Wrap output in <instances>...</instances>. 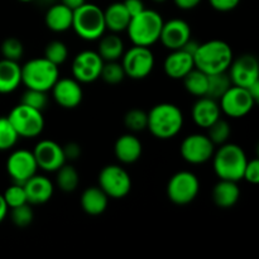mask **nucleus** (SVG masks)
Returning a JSON list of instances; mask_svg holds the SVG:
<instances>
[{
	"label": "nucleus",
	"instance_id": "nucleus-1",
	"mask_svg": "<svg viewBox=\"0 0 259 259\" xmlns=\"http://www.w3.org/2000/svg\"><path fill=\"white\" fill-rule=\"evenodd\" d=\"M147 129L157 139H172L184 126V114L177 105L171 103H159L147 113Z\"/></svg>",
	"mask_w": 259,
	"mask_h": 259
},
{
	"label": "nucleus",
	"instance_id": "nucleus-2",
	"mask_svg": "<svg viewBox=\"0 0 259 259\" xmlns=\"http://www.w3.org/2000/svg\"><path fill=\"white\" fill-rule=\"evenodd\" d=\"M233 58L234 53L232 47L222 39L199 43V47L194 53L195 67L206 75L228 71Z\"/></svg>",
	"mask_w": 259,
	"mask_h": 259
},
{
	"label": "nucleus",
	"instance_id": "nucleus-3",
	"mask_svg": "<svg viewBox=\"0 0 259 259\" xmlns=\"http://www.w3.org/2000/svg\"><path fill=\"white\" fill-rule=\"evenodd\" d=\"M212 169L219 180L239 182L247 166V154L244 149L235 143H227L219 146L212 154Z\"/></svg>",
	"mask_w": 259,
	"mask_h": 259
},
{
	"label": "nucleus",
	"instance_id": "nucleus-4",
	"mask_svg": "<svg viewBox=\"0 0 259 259\" xmlns=\"http://www.w3.org/2000/svg\"><path fill=\"white\" fill-rule=\"evenodd\" d=\"M163 18L153 9H144L131 18L126 33L134 46L151 47L159 40Z\"/></svg>",
	"mask_w": 259,
	"mask_h": 259
},
{
	"label": "nucleus",
	"instance_id": "nucleus-5",
	"mask_svg": "<svg viewBox=\"0 0 259 259\" xmlns=\"http://www.w3.org/2000/svg\"><path fill=\"white\" fill-rule=\"evenodd\" d=\"M72 29L81 39L88 42L98 40L106 32L104 10L93 3L82 4L73 10Z\"/></svg>",
	"mask_w": 259,
	"mask_h": 259
},
{
	"label": "nucleus",
	"instance_id": "nucleus-6",
	"mask_svg": "<svg viewBox=\"0 0 259 259\" xmlns=\"http://www.w3.org/2000/svg\"><path fill=\"white\" fill-rule=\"evenodd\" d=\"M58 78V66L50 62L45 57L32 58L22 66V83L27 89L48 93Z\"/></svg>",
	"mask_w": 259,
	"mask_h": 259
},
{
	"label": "nucleus",
	"instance_id": "nucleus-7",
	"mask_svg": "<svg viewBox=\"0 0 259 259\" xmlns=\"http://www.w3.org/2000/svg\"><path fill=\"white\" fill-rule=\"evenodd\" d=\"M8 119L19 138L32 139L40 136L45 129L43 111L33 109L25 104L19 103L10 110Z\"/></svg>",
	"mask_w": 259,
	"mask_h": 259
},
{
	"label": "nucleus",
	"instance_id": "nucleus-8",
	"mask_svg": "<svg viewBox=\"0 0 259 259\" xmlns=\"http://www.w3.org/2000/svg\"><path fill=\"white\" fill-rule=\"evenodd\" d=\"M167 197L179 206H185L194 201L200 192L199 177L191 171L176 172L167 184Z\"/></svg>",
	"mask_w": 259,
	"mask_h": 259
},
{
	"label": "nucleus",
	"instance_id": "nucleus-9",
	"mask_svg": "<svg viewBox=\"0 0 259 259\" xmlns=\"http://www.w3.org/2000/svg\"><path fill=\"white\" fill-rule=\"evenodd\" d=\"M120 60L125 76L132 80H143L148 77L156 63L151 48L134 45L128 51H124Z\"/></svg>",
	"mask_w": 259,
	"mask_h": 259
},
{
	"label": "nucleus",
	"instance_id": "nucleus-10",
	"mask_svg": "<svg viewBox=\"0 0 259 259\" xmlns=\"http://www.w3.org/2000/svg\"><path fill=\"white\" fill-rule=\"evenodd\" d=\"M99 187L109 199H124L132 190V179L125 168L119 164H108L99 174Z\"/></svg>",
	"mask_w": 259,
	"mask_h": 259
},
{
	"label": "nucleus",
	"instance_id": "nucleus-11",
	"mask_svg": "<svg viewBox=\"0 0 259 259\" xmlns=\"http://www.w3.org/2000/svg\"><path fill=\"white\" fill-rule=\"evenodd\" d=\"M218 103L222 113L232 119H240L248 115L257 104L247 89L235 85L230 86Z\"/></svg>",
	"mask_w": 259,
	"mask_h": 259
},
{
	"label": "nucleus",
	"instance_id": "nucleus-12",
	"mask_svg": "<svg viewBox=\"0 0 259 259\" xmlns=\"http://www.w3.org/2000/svg\"><path fill=\"white\" fill-rule=\"evenodd\" d=\"M215 146L206 134L194 133L185 137L180 146V153L185 162L194 166L204 164L212 158Z\"/></svg>",
	"mask_w": 259,
	"mask_h": 259
},
{
	"label": "nucleus",
	"instance_id": "nucleus-13",
	"mask_svg": "<svg viewBox=\"0 0 259 259\" xmlns=\"http://www.w3.org/2000/svg\"><path fill=\"white\" fill-rule=\"evenodd\" d=\"M104 60L96 51L85 50L73 57L71 63L72 77L80 83H93L100 78Z\"/></svg>",
	"mask_w": 259,
	"mask_h": 259
},
{
	"label": "nucleus",
	"instance_id": "nucleus-14",
	"mask_svg": "<svg viewBox=\"0 0 259 259\" xmlns=\"http://www.w3.org/2000/svg\"><path fill=\"white\" fill-rule=\"evenodd\" d=\"M232 83L235 86L248 89L259 80V63L257 57L250 53H244L238 58H233L228 68Z\"/></svg>",
	"mask_w": 259,
	"mask_h": 259
},
{
	"label": "nucleus",
	"instance_id": "nucleus-15",
	"mask_svg": "<svg viewBox=\"0 0 259 259\" xmlns=\"http://www.w3.org/2000/svg\"><path fill=\"white\" fill-rule=\"evenodd\" d=\"M38 171L37 162L32 151L15 149L9 154L7 159V172L13 182L24 184L25 181L34 176Z\"/></svg>",
	"mask_w": 259,
	"mask_h": 259
},
{
	"label": "nucleus",
	"instance_id": "nucleus-16",
	"mask_svg": "<svg viewBox=\"0 0 259 259\" xmlns=\"http://www.w3.org/2000/svg\"><path fill=\"white\" fill-rule=\"evenodd\" d=\"M32 152L35 162H37L38 169L50 172V174L56 172L67 162L65 158L62 146H60L57 142L52 141V139L39 141L35 144Z\"/></svg>",
	"mask_w": 259,
	"mask_h": 259
},
{
	"label": "nucleus",
	"instance_id": "nucleus-17",
	"mask_svg": "<svg viewBox=\"0 0 259 259\" xmlns=\"http://www.w3.org/2000/svg\"><path fill=\"white\" fill-rule=\"evenodd\" d=\"M51 93L53 100L63 109L77 108L83 99L81 83L73 77H60L51 89Z\"/></svg>",
	"mask_w": 259,
	"mask_h": 259
},
{
	"label": "nucleus",
	"instance_id": "nucleus-18",
	"mask_svg": "<svg viewBox=\"0 0 259 259\" xmlns=\"http://www.w3.org/2000/svg\"><path fill=\"white\" fill-rule=\"evenodd\" d=\"M190 39H191V27L186 20L175 18L169 19L168 22H163L159 42L167 50H180Z\"/></svg>",
	"mask_w": 259,
	"mask_h": 259
},
{
	"label": "nucleus",
	"instance_id": "nucleus-19",
	"mask_svg": "<svg viewBox=\"0 0 259 259\" xmlns=\"http://www.w3.org/2000/svg\"><path fill=\"white\" fill-rule=\"evenodd\" d=\"M194 68V56L184 48L171 51L163 61L164 73L172 80H182Z\"/></svg>",
	"mask_w": 259,
	"mask_h": 259
},
{
	"label": "nucleus",
	"instance_id": "nucleus-20",
	"mask_svg": "<svg viewBox=\"0 0 259 259\" xmlns=\"http://www.w3.org/2000/svg\"><path fill=\"white\" fill-rule=\"evenodd\" d=\"M191 118L199 128H209L212 123L222 118V110L218 100L207 96H201L197 99L192 105Z\"/></svg>",
	"mask_w": 259,
	"mask_h": 259
},
{
	"label": "nucleus",
	"instance_id": "nucleus-21",
	"mask_svg": "<svg viewBox=\"0 0 259 259\" xmlns=\"http://www.w3.org/2000/svg\"><path fill=\"white\" fill-rule=\"evenodd\" d=\"M27 195V201L30 205H43L50 201L55 192V186L48 177L37 175L30 177L23 184Z\"/></svg>",
	"mask_w": 259,
	"mask_h": 259
},
{
	"label": "nucleus",
	"instance_id": "nucleus-22",
	"mask_svg": "<svg viewBox=\"0 0 259 259\" xmlns=\"http://www.w3.org/2000/svg\"><path fill=\"white\" fill-rule=\"evenodd\" d=\"M143 153V146L134 133H125L119 137L114 144V154L123 164H133L139 161Z\"/></svg>",
	"mask_w": 259,
	"mask_h": 259
},
{
	"label": "nucleus",
	"instance_id": "nucleus-23",
	"mask_svg": "<svg viewBox=\"0 0 259 259\" xmlns=\"http://www.w3.org/2000/svg\"><path fill=\"white\" fill-rule=\"evenodd\" d=\"M73 10L62 3L50 5L45 15V23L50 30L55 33H63L72 29Z\"/></svg>",
	"mask_w": 259,
	"mask_h": 259
},
{
	"label": "nucleus",
	"instance_id": "nucleus-24",
	"mask_svg": "<svg viewBox=\"0 0 259 259\" xmlns=\"http://www.w3.org/2000/svg\"><path fill=\"white\" fill-rule=\"evenodd\" d=\"M211 197L214 204L220 209H230L235 206L240 199V189L238 182L219 180L212 187Z\"/></svg>",
	"mask_w": 259,
	"mask_h": 259
},
{
	"label": "nucleus",
	"instance_id": "nucleus-25",
	"mask_svg": "<svg viewBox=\"0 0 259 259\" xmlns=\"http://www.w3.org/2000/svg\"><path fill=\"white\" fill-rule=\"evenodd\" d=\"M80 205L88 215L99 217L108 209L109 197L99 186H90L81 194Z\"/></svg>",
	"mask_w": 259,
	"mask_h": 259
},
{
	"label": "nucleus",
	"instance_id": "nucleus-26",
	"mask_svg": "<svg viewBox=\"0 0 259 259\" xmlns=\"http://www.w3.org/2000/svg\"><path fill=\"white\" fill-rule=\"evenodd\" d=\"M22 83V66L18 61L0 60V94L7 95L17 90Z\"/></svg>",
	"mask_w": 259,
	"mask_h": 259
},
{
	"label": "nucleus",
	"instance_id": "nucleus-27",
	"mask_svg": "<svg viewBox=\"0 0 259 259\" xmlns=\"http://www.w3.org/2000/svg\"><path fill=\"white\" fill-rule=\"evenodd\" d=\"M132 15L126 10L123 2H116L109 5L104 10V19H105L106 29L113 33L125 32L131 22Z\"/></svg>",
	"mask_w": 259,
	"mask_h": 259
},
{
	"label": "nucleus",
	"instance_id": "nucleus-28",
	"mask_svg": "<svg viewBox=\"0 0 259 259\" xmlns=\"http://www.w3.org/2000/svg\"><path fill=\"white\" fill-rule=\"evenodd\" d=\"M99 46L96 52L100 55L104 62H109V61H119L124 53V42L118 33H109V34H104L99 38Z\"/></svg>",
	"mask_w": 259,
	"mask_h": 259
},
{
	"label": "nucleus",
	"instance_id": "nucleus-29",
	"mask_svg": "<svg viewBox=\"0 0 259 259\" xmlns=\"http://www.w3.org/2000/svg\"><path fill=\"white\" fill-rule=\"evenodd\" d=\"M56 184L62 192L71 194L76 191L80 184V175L72 164L65 163L56 171Z\"/></svg>",
	"mask_w": 259,
	"mask_h": 259
},
{
	"label": "nucleus",
	"instance_id": "nucleus-30",
	"mask_svg": "<svg viewBox=\"0 0 259 259\" xmlns=\"http://www.w3.org/2000/svg\"><path fill=\"white\" fill-rule=\"evenodd\" d=\"M184 86L185 90L192 96L196 98H201V96L206 95L207 91V75L202 71L197 70L196 67L194 70L190 71L184 78Z\"/></svg>",
	"mask_w": 259,
	"mask_h": 259
},
{
	"label": "nucleus",
	"instance_id": "nucleus-31",
	"mask_svg": "<svg viewBox=\"0 0 259 259\" xmlns=\"http://www.w3.org/2000/svg\"><path fill=\"white\" fill-rule=\"evenodd\" d=\"M232 85L233 83L229 75H228V71L207 75V91L205 96L219 100Z\"/></svg>",
	"mask_w": 259,
	"mask_h": 259
},
{
	"label": "nucleus",
	"instance_id": "nucleus-32",
	"mask_svg": "<svg viewBox=\"0 0 259 259\" xmlns=\"http://www.w3.org/2000/svg\"><path fill=\"white\" fill-rule=\"evenodd\" d=\"M124 125L128 129L131 133H141V132L146 131L147 123H148V115L147 111L142 110L139 108L131 109L124 115Z\"/></svg>",
	"mask_w": 259,
	"mask_h": 259
},
{
	"label": "nucleus",
	"instance_id": "nucleus-33",
	"mask_svg": "<svg viewBox=\"0 0 259 259\" xmlns=\"http://www.w3.org/2000/svg\"><path fill=\"white\" fill-rule=\"evenodd\" d=\"M206 131H207L206 136L209 137V139L214 143L215 147L227 143L230 134H232L230 124L228 123L225 119H222V118H219L215 123H212Z\"/></svg>",
	"mask_w": 259,
	"mask_h": 259
},
{
	"label": "nucleus",
	"instance_id": "nucleus-34",
	"mask_svg": "<svg viewBox=\"0 0 259 259\" xmlns=\"http://www.w3.org/2000/svg\"><path fill=\"white\" fill-rule=\"evenodd\" d=\"M19 141V136L13 128L8 116H0V151H9L14 148Z\"/></svg>",
	"mask_w": 259,
	"mask_h": 259
},
{
	"label": "nucleus",
	"instance_id": "nucleus-35",
	"mask_svg": "<svg viewBox=\"0 0 259 259\" xmlns=\"http://www.w3.org/2000/svg\"><path fill=\"white\" fill-rule=\"evenodd\" d=\"M125 72L119 61H109L104 62L103 68H101L100 78L105 83L109 85H118L125 78Z\"/></svg>",
	"mask_w": 259,
	"mask_h": 259
},
{
	"label": "nucleus",
	"instance_id": "nucleus-36",
	"mask_svg": "<svg viewBox=\"0 0 259 259\" xmlns=\"http://www.w3.org/2000/svg\"><path fill=\"white\" fill-rule=\"evenodd\" d=\"M45 58H47L50 62L55 63L56 66H61L67 61L68 48L62 40H52L48 43L45 48Z\"/></svg>",
	"mask_w": 259,
	"mask_h": 259
},
{
	"label": "nucleus",
	"instance_id": "nucleus-37",
	"mask_svg": "<svg viewBox=\"0 0 259 259\" xmlns=\"http://www.w3.org/2000/svg\"><path fill=\"white\" fill-rule=\"evenodd\" d=\"M20 103L25 104V105L30 106V108L33 109H37V110L39 111H43L48 106L50 99H48V95L46 91L34 90V89H27V90L23 93Z\"/></svg>",
	"mask_w": 259,
	"mask_h": 259
},
{
	"label": "nucleus",
	"instance_id": "nucleus-38",
	"mask_svg": "<svg viewBox=\"0 0 259 259\" xmlns=\"http://www.w3.org/2000/svg\"><path fill=\"white\" fill-rule=\"evenodd\" d=\"M3 197H4L5 202H7L9 209L28 204L24 186H23L22 184H15V182H13V185H10V186L5 190L4 194H3Z\"/></svg>",
	"mask_w": 259,
	"mask_h": 259
},
{
	"label": "nucleus",
	"instance_id": "nucleus-39",
	"mask_svg": "<svg viewBox=\"0 0 259 259\" xmlns=\"http://www.w3.org/2000/svg\"><path fill=\"white\" fill-rule=\"evenodd\" d=\"M34 219V212L30 204L20 205V206L10 209V220L18 228H27L32 224Z\"/></svg>",
	"mask_w": 259,
	"mask_h": 259
},
{
	"label": "nucleus",
	"instance_id": "nucleus-40",
	"mask_svg": "<svg viewBox=\"0 0 259 259\" xmlns=\"http://www.w3.org/2000/svg\"><path fill=\"white\" fill-rule=\"evenodd\" d=\"M0 52L3 58L12 61H19L24 55V46L18 38L10 37L3 40L0 46Z\"/></svg>",
	"mask_w": 259,
	"mask_h": 259
},
{
	"label": "nucleus",
	"instance_id": "nucleus-41",
	"mask_svg": "<svg viewBox=\"0 0 259 259\" xmlns=\"http://www.w3.org/2000/svg\"><path fill=\"white\" fill-rule=\"evenodd\" d=\"M243 180L252 185H257L259 182V161L257 158L248 159L247 166L244 168L243 174Z\"/></svg>",
	"mask_w": 259,
	"mask_h": 259
},
{
	"label": "nucleus",
	"instance_id": "nucleus-42",
	"mask_svg": "<svg viewBox=\"0 0 259 259\" xmlns=\"http://www.w3.org/2000/svg\"><path fill=\"white\" fill-rule=\"evenodd\" d=\"M210 5L214 10L220 13H228L237 9L240 4V0H209Z\"/></svg>",
	"mask_w": 259,
	"mask_h": 259
},
{
	"label": "nucleus",
	"instance_id": "nucleus-43",
	"mask_svg": "<svg viewBox=\"0 0 259 259\" xmlns=\"http://www.w3.org/2000/svg\"><path fill=\"white\" fill-rule=\"evenodd\" d=\"M63 153H65L66 161H77L81 157V147L76 142H68L67 144L62 147Z\"/></svg>",
	"mask_w": 259,
	"mask_h": 259
},
{
	"label": "nucleus",
	"instance_id": "nucleus-44",
	"mask_svg": "<svg viewBox=\"0 0 259 259\" xmlns=\"http://www.w3.org/2000/svg\"><path fill=\"white\" fill-rule=\"evenodd\" d=\"M123 4L125 5L126 10H128L132 17L139 14V13L146 9L143 0H124Z\"/></svg>",
	"mask_w": 259,
	"mask_h": 259
},
{
	"label": "nucleus",
	"instance_id": "nucleus-45",
	"mask_svg": "<svg viewBox=\"0 0 259 259\" xmlns=\"http://www.w3.org/2000/svg\"><path fill=\"white\" fill-rule=\"evenodd\" d=\"M202 0H174V4L181 10H192L200 5Z\"/></svg>",
	"mask_w": 259,
	"mask_h": 259
},
{
	"label": "nucleus",
	"instance_id": "nucleus-46",
	"mask_svg": "<svg viewBox=\"0 0 259 259\" xmlns=\"http://www.w3.org/2000/svg\"><path fill=\"white\" fill-rule=\"evenodd\" d=\"M8 214H9V207H8L3 195L0 194V223L4 222V219L7 218Z\"/></svg>",
	"mask_w": 259,
	"mask_h": 259
},
{
	"label": "nucleus",
	"instance_id": "nucleus-47",
	"mask_svg": "<svg viewBox=\"0 0 259 259\" xmlns=\"http://www.w3.org/2000/svg\"><path fill=\"white\" fill-rule=\"evenodd\" d=\"M247 90L249 91V94H250V96L253 98V100L258 104L259 103V80L255 81L254 83H252V85H250Z\"/></svg>",
	"mask_w": 259,
	"mask_h": 259
},
{
	"label": "nucleus",
	"instance_id": "nucleus-48",
	"mask_svg": "<svg viewBox=\"0 0 259 259\" xmlns=\"http://www.w3.org/2000/svg\"><path fill=\"white\" fill-rule=\"evenodd\" d=\"M61 3L65 4L66 7L70 8V9L75 10L77 8H80L82 4H85L86 0H61Z\"/></svg>",
	"mask_w": 259,
	"mask_h": 259
},
{
	"label": "nucleus",
	"instance_id": "nucleus-49",
	"mask_svg": "<svg viewBox=\"0 0 259 259\" xmlns=\"http://www.w3.org/2000/svg\"><path fill=\"white\" fill-rule=\"evenodd\" d=\"M37 2H38V0H37ZM39 2H42L43 4L52 5V4H55V3H56V0H39Z\"/></svg>",
	"mask_w": 259,
	"mask_h": 259
},
{
	"label": "nucleus",
	"instance_id": "nucleus-50",
	"mask_svg": "<svg viewBox=\"0 0 259 259\" xmlns=\"http://www.w3.org/2000/svg\"><path fill=\"white\" fill-rule=\"evenodd\" d=\"M152 2H154V3H157V4H162V3H164V2H167V0H152Z\"/></svg>",
	"mask_w": 259,
	"mask_h": 259
},
{
	"label": "nucleus",
	"instance_id": "nucleus-51",
	"mask_svg": "<svg viewBox=\"0 0 259 259\" xmlns=\"http://www.w3.org/2000/svg\"><path fill=\"white\" fill-rule=\"evenodd\" d=\"M22 3H32V2H37V0H19Z\"/></svg>",
	"mask_w": 259,
	"mask_h": 259
}]
</instances>
